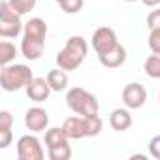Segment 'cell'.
Instances as JSON below:
<instances>
[{"label":"cell","mask_w":160,"mask_h":160,"mask_svg":"<svg viewBox=\"0 0 160 160\" xmlns=\"http://www.w3.org/2000/svg\"><path fill=\"white\" fill-rule=\"evenodd\" d=\"M87 134L89 138H94L102 132V126H104V121L98 113H92V115H87Z\"/></svg>","instance_id":"19"},{"label":"cell","mask_w":160,"mask_h":160,"mask_svg":"<svg viewBox=\"0 0 160 160\" xmlns=\"http://www.w3.org/2000/svg\"><path fill=\"white\" fill-rule=\"evenodd\" d=\"M17 156L19 160H43L45 151L42 147V141L36 136L27 134V136H21L17 141Z\"/></svg>","instance_id":"6"},{"label":"cell","mask_w":160,"mask_h":160,"mask_svg":"<svg viewBox=\"0 0 160 160\" xmlns=\"http://www.w3.org/2000/svg\"><path fill=\"white\" fill-rule=\"evenodd\" d=\"M124 2H138V0H124Z\"/></svg>","instance_id":"29"},{"label":"cell","mask_w":160,"mask_h":160,"mask_svg":"<svg viewBox=\"0 0 160 160\" xmlns=\"http://www.w3.org/2000/svg\"><path fill=\"white\" fill-rule=\"evenodd\" d=\"M62 130L66 132V136L70 139H81V138H89L87 134V119L83 115H72L62 122Z\"/></svg>","instance_id":"11"},{"label":"cell","mask_w":160,"mask_h":160,"mask_svg":"<svg viewBox=\"0 0 160 160\" xmlns=\"http://www.w3.org/2000/svg\"><path fill=\"white\" fill-rule=\"evenodd\" d=\"M66 104L73 113L83 115V117L98 113V109H100V104H98L96 96L92 92L85 91L83 87H72L66 92Z\"/></svg>","instance_id":"4"},{"label":"cell","mask_w":160,"mask_h":160,"mask_svg":"<svg viewBox=\"0 0 160 160\" xmlns=\"http://www.w3.org/2000/svg\"><path fill=\"white\" fill-rule=\"evenodd\" d=\"M12 128H0V149H8L12 145Z\"/></svg>","instance_id":"24"},{"label":"cell","mask_w":160,"mask_h":160,"mask_svg":"<svg viewBox=\"0 0 160 160\" xmlns=\"http://www.w3.org/2000/svg\"><path fill=\"white\" fill-rule=\"evenodd\" d=\"M132 115L128 111V108H117L109 113V126L115 132H126L132 126Z\"/></svg>","instance_id":"13"},{"label":"cell","mask_w":160,"mask_h":160,"mask_svg":"<svg viewBox=\"0 0 160 160\" xmlns=\"http://www.w3.org/2000/svg\"><path fill=\"white\" fill-rule=\"evenodd\" d=\"M98 60H100L102 66H106V68H109V70L121 68V66L126 62V49H124V45L119 43V45L113 47L111 51H108V53H104V55H98Z\"/></svg>","instance_id":"12"},{"label":"cell","mask_w":160,"mask_h":160,"mask_svg":"<svg viewBox=\"0 0 160 160\" xmlns=\"http://www.w3.org/2000/svg\"><path fill=\"white\" fill-rule=\"evenodd\" d=\"M122 102L128 109H139L147 102V89L141 83H128L122 89Z\"/></svg>","instance_id":"8"},{"label":"cell","mask_w":160,"mask_h":160,"mask_svg":"<svg viewBox=\"0 0 160 160\" xmlns=\"http://www.w3.org/2000/svg\"><path fill=\"white\" fill-rule=\"evenodd\" d=\"M130 158H132V160H136V158H139V160H145V158H147V154H139V152H138V154H130Z\"/></svg>","instance_id":"28"},{"label":"cell","mask_w":160,"mask_h":160,"mask_svg":"<svg viewBox=\"0 0 160 160\" xmlns=\"http://www.w3.org/2000/svg\"><path fill=\"white\" fill-rule=\"evenodd\" d=\"M47 81H49V85L55 92H62V91L68 89V72L62 70V68L51 70L47 73Z\"/></svg>","instance_id":"14"},{"label":"cell","mask_w":160,"mask_h":160,"mask_svg":"<svg viewBox=\"0 0 160 160\" xmlns=\"http://www.w3.org/2000/svg\"><path fill=\"white\" fill-rule=\"evenodd\" d=\"M143 70L147 73V77L151 79H160V53H152L145 58L143 62Z\"/></svg>","instance_id":"16"},{"label":"cell","mask_w":160,"mask_h":160,"mask_svg":"<svg viewBox=\"0 0 160 160\" xmlns=\"http://www.w3.org/2000/svg\"><path fill=\"white\" fill-rule=\"evenodd\" d=\"M147 27H149V30H160V8L152 10L147 15Z\"/></svg>","instance_id":"23"},{"label":"cell","mask_w":160,"mask_h":160,"mask_svg":"<svg viewBox=\"0 0 160 160\" xmlns=\"http://www.w3.org/2000/svg\"><path fill=\"white\" fill-rule=\"evenodd\" d=\"M87 53H89L87 40L83 36H72L68 38L64 47L57 53V66L66 72H73L83 64V60L87 58Z\"/></svg>","instance_id":"2"},{"label":"cell","mask_w":160,"mask_h":160,"mask_svg":"<svg viewBox=\"0 0 160 160\" xmlns=\"http://www.w3.org/2000/svg\"><path fill=\"white\" fill-rule=\"evenodd\" d=\"M158 100H160V92H158Z\"/></svg>","instance_id":"30"},{"label":"cell","mask_w":160,"mask_h":160,"mask_svg":"<svg viewBox=\"0 0 160 160\" xmlns=\"http://www.w3.org/2000/svg\"><path fill=\"white\" fill-rule=\"evenodd\" d=\"M91 45L96 51V55H104L108 51H111L113 47L119 45V38L117 32L111 27H100L94 30L92 38H91Z\"/></svg>","instance_id":"7"},{"label":"cell","mask_w":160,"mask_h":160,"mask_svg":"<svg viewBox=\"0 0 160 160\" xmlns=\"http://www.w3.org/2000/svg\"><path fill=\"white\" fill-rule=\"evenodd\" d=\"M34 79L32 70L27 64H8L2 66V72H0V87H2L6 92H15L21 89H27V85Z\"/></svg>","instance_id":"3"},{"label":"cell","mask_w":160,"mask_h":160,"mask_svg":"<svg viewBox=\"0 0 160 160\" xmlns=\"http://www.w3.org/2000/svg\"><path fill=\"white\" fill-rule=\"evenodd\" d=\"M8 2L19 15H27L36 8V0H8Z\"/></svg>","instance_id":"21"},{"label":"cell","mask_w":160,"mask_h":160,"mask_svg":"<svg viewBox=\"0 0 160 160\" xmlns=\"http://www.w3.org/2000/svg\"><path fill=\"white\" fill-rule=\"evenodd\" d=\"M47 38V23L40 17H32L25 23L23 40H21V55L27 60H38L43 55Z\"/></svg>","instance_id":"1"},{"label":"cell","mask_w":160,"mask_h":160,"mask_svg":"<svg viewBox=\"0 0 160 160\" xmlns=\"http://www.w3.org/2000/svg\"><path fill=\"white\" fill-rule=\"evenodd\" d=\"M70 138L66 136V132L62 130V126H53V128H47L45 130V145L47 149L51 147H57V145H62V143H68Z\"/></svg>","instance_id":"15"},{"label":"cell","mask_w":160,"mask_h":160,"mask_svg":"<svg viewBox=\"0 0 160 160\" xmlns=\"http://www.w3.org/2000/svg\"><path fill=\"white\" fill-rule=\"evenodd\" d=\"M15 57H17V47L12 42H8V40L0 42V64L8 66L15 60Z\"/></svg>","instance_id":"17"},{"label":"cell","mask_w":160,"mask_h":160,"mask_svg":"<svg viewBox=\"0 0 160 160\" xmlns=\"http://www.w3.org/2000/svg\"><path fill=\"white\" fill-rule=\"evenodd\" d=\"M47 154H49L51 160H70V158H72V147H70V141L47 149Z\"/></svg>","instance_id":"18"},{"label":"cell","mask_w":160,"mask_h":160,"mask_svg":"<svg viewBox=\"0 0 160 160\" xmlns=\"http://www.w3.org/2000/svg\"><path fill=\"white\" fill-rule=\"evenodd\" d=\"M149 154L156 160H160V134L154 136L151 141H149Z\"/></svg>","instance_id":"25"},{"label":"cell","mask_w":160,"mask_h":160,"mask_svg":"<svg viewBox=\"0 0 160 160\" xmlns=\"http://www.w3.org/2000/svg\"><path fill=\"white\" fill-rule=\"evenodd\" d=\"M147 43H149V49L152 53H160V30H151Z\"/></svg>","instance_id":"22"},{"label":"cell","mask_w":160,"mask_h":160,"mask_svg":"<svg viewBox=\"0 0 160 160\" xmlns=\"http://www.w3.org/2000/svg\"><path fill=\"white\" fill-rule=\"evenodd\" d=\"M23 15H19L8 0L0 2V36L2 38H17L25 30V23L21 21Z\"/></svg>","instance_id":"5"},{"label":"cell","mask_w":160,"mask_h":160,"mask_svg":"<svg viewBox=\"0 0 160 160\" xmlns=\"http://www.w3.org/2000/svg\"><path fill=\"white\" fill-rule=\"evenodd\" d=\"M13 126V115L6 109L0 111V128H12Z\"/></svg>","instance_id":"26"},{"label":"cell","mask_w":160,"mask_h":160,"mask_svg":"<svg viewBox=\"0 0 160 160\" xmlns=\"http://www.w3.org/2000/svg\"><path fill=\"white\" fill-rule=\"evenodd\" d=\"M25 124L30 132L34 134H40V132H45L47 126H49V113L40 108V106H34L30 109H27L25 113Z\"/></svg>","instance_id":"9"},{"label":"cell","mask_w":160,"mask_h":160,"mask_svg":"<svg viewBox=\"0 0 160 160\" xmlns=\"http://www.w3.org/2000/svg\"><path fill=\"white\" fill-rule=\"evenodd\" d=\"M141 2H143L147 8H156V6H160V0H141Z\"/></svg>","instance_id":"27"},{"label":"cell","mask_w":160,"mask_h":160,"mask_svg":"<svg viewBox=\"0 0 160 160\" xmlns=\"http://www.w3.org/2000/svg\"><path fill=\"white\" fill-rule=\"evenodd\" d=\"M27 96L32 100V102H36V104H42V102H45L47 98H49V94L53 92V89H51V85H49V81H47V77H34L32 81L27 85Z\"/></svg>","instance_id":"10"},{"label":"cell","mask_w":160,"mask_h":160,"mask_svg":"<svg viewBox=\"0 0 160 160\" xmlns=\"http://www.w3.org/2000/svg\"><path fill=\"white\" fill-rule=\"evenodd\" d=\"M55 2L62 8L64 13L68 15H75L83 10V4H85V0H55Z\"/></svg>","instance_id":"20"}]
</instances>
